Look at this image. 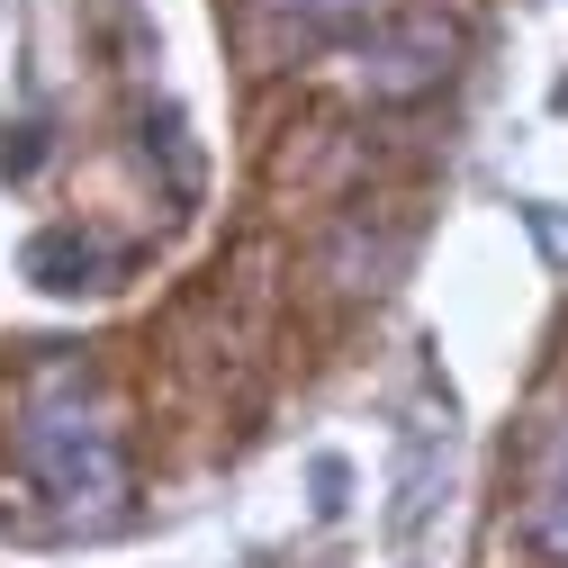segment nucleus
I'll return each instance as SVG.
<instances>
[{
	"instance_id": "1",
	"label": "nucleus",
	"mask_w": 568,
	"mask_h": 568,
	"mask_svg": "<svg viewBox=\"0 0 568 568\" xmlns=\"http://www.w3.org/2000/svg\"><path fill=\"white\" fill-rule=\"evenodd\" d=\"M19 460L63 515L100 524V515L126 506V452H118V424L100 406H37L19 424Z\"/></svg>"
},
{
	"instance_id": "2",
	"label": "nucleus",
	"mask_w": 568,
	"mask_h": 568,
	"mask_svg": "<svg viewBox=\"0 0 568 568\" xmlns=\"http://www.w3.org/2000/svg\"><path fill=\"white\" fill-rule=\"evenodd\" d=\"M452 63H460V28L434 19V10L362 37V82H371V100H424V91L452 82Z\"/></svg>"
},
{
	"instance_id": "3",
	"label": "nucleus",
	"mask_w": 568,
	"mask_h": 568,
	"mask_svg": "<svg viewBox=\"0 0 568 568\" xmlns=\"http://www.w3.org/2000/svg\"><path fill=\"white\" fill-rule=\"evenodd\" d=\"M379 28V0H262V37L280 45H362Z\"/></svg>"
},
{
	"instance_id": "4",
	"label": "nucleus",
	"mask_w": 568,
	"mask_h": 568,
	"mask_svg": "<svg viewBox=\"0 0 568 568\" xmlns=\"http://www.w3.org/2000/svg\"><path fill=\"white\" fill-rule=\"evenodd\" d=\"M100 235H82V226H37L28 235V253H19V271L37 280V290H54V298H82V290H100Z\"/></svg>"
},
{
	"instance_id": "5",
	"label": "nucleus",
	"mask_w": 568,
	"mask_h": 568,
	"mask_svg": "<svg viewBox=\"0 0 568 568\" xmlns=\"http://www.w3.org/2000/svg\"><path fill=\"white\" fill-rule=\"evenodd\" d=\"M532 541H541L550 559H568V478L541 487V506H532Z\"/></svg>"
},
{
	"instance_id": "6",
	"label": "nucleus",
	"mask_w": 568,
	"mask_h": 568,
	"mask_svg": "<svg viewBox=\"0 0 568 568\" xmlns=\"http://www.w3.org/2000/svg\"><path fill=\"white\" fill-rule=\"evenodd\" d=\"M524 226H532V244H541V262H550V271H568V207H550V199H532V207H524Z\"/></svg>"
},
{
	"instance_id": "7",
	"label": "nucleus",
	"mask_w": 568,
	"mask_h": 568,
	"mask_svg": "<svg viewBox=\"0 0 568 568\" xmlns=\"http://www.w3.org/2000/svg\"><path fill=\"white\" fill-rule=\"evenodd\" d=\"M45 163V126H10V135H0V172H10V181H28Z\"/></svg>"
},
{
	"instance_id": "8",
	"label": "nucleus",
	"mask_w": 568,
	"mask_h": 568,
	"mask_svg": "<svg viewBox=\"0 0 568 568\" xmlns=\"http://www.w3.org/2000/svg\"><path fill=\"white\" fill-rule=\"evenodd\" d=\"M343 496H352V469L325 452V460H316V515H343Z\"/></svg>"
}]
</instances>
